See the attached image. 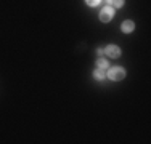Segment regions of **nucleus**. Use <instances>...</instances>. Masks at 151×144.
I'll return each mask as SVG.
<instances>
[{"mask_svg":"<svg viewBox=\"0 0 151 144\" xmlns=\"http://www.w3.org/2000/svg\"><path fill=\"white\" fill-rule=\"evenodd\" d=\"M103 53H105V50H103V48H98V50H96V55H98V56H101Z\"/></svg>","mask_w":151,"mask_h":144,"instance_id":"nucleus-9","label":"nucleus"},{"mask_svg":"<svg viewBox=\"0 0 151 144\" xmlns=\"http://www.w3.org/2000/svg\"><path fill=\"white\" fill-rule=\"evenodd\" d=\"M93 78H95V80H98V82L105 80V78H106V72L103 71V69H100V67H96V69L93 71Z\"/></svg>","mask_w":151,"mask_h":144,"instance_id":"nucleus-5","label":"nucleus"},{"mask_svg":"<svg viewBox=\"0 0 151 144\" xmlns=\"http://www.w3.org/2000/svg\"><path fill=\"white\" fill-rule=\"evenodd\" d=\"M106 77L113 82H119L125 77V71L122 69V67H108Z\"/></svg>","mask_w":151,"mask_h":144,"instance_id":"nucleus-1","label":"nucleus"},{"mask_svg":"<svg viewBox=\"0 0 151 144\" xmlns=\"http://www.w3.org/2000/svg\"><path fill=\"white\" fill-rule=\"evenodd\" d=\"M100 2H101V0H85V3H87L88 6H96Z\"/></svg>","mask_w":151,"mask_h":144,"instance_id":"nucleus-8","label":"nucleus"},{"mask_svg":"<svg viewBox=\"0 0 151 144\" xmlns=\"http://www.w3.org/2000/svg\"><path fill=\"white\" fill-rule=\"evenodd\" d=\"M105 53H106V56H109V58H119L121 56V48L117 45H114V43H109V45H106L105 46Z\"/></svg>","mask_w":151,"mask_h":144,"instance_id":"nucleus-3","label":"nucleus"},{"mask_svg":"<svg viewBox=\"0 0 151 144\" xmlns=\"http://www.w3.org/2000/svg\"><path fill=\"white\" fill-rule=\"evenodd\" d=\"M113 16H114V6H111V5L103 6V10L100 11V21L101 23H109L113 19Z\"/></svg>","mask_w":151,"mask_h":144,"instance_id":"nucleus-2","label":"nucleus"},{"mask_svg":"<svg viewBox=\"0 0 151 144\" xmlns=\"http://www.w3.org/2000/svg\"><path fill=\"white\" fill-rule=\"evenodd\" d=\"M96 67H100V69L106 71L109 66H108V61H106V59H103V58H100V59L96 61Z\"/></svg>","mask_w":151,"mask_h":144,"instance_id":"nucleus-6","label":"nucleus"},{"mask_svg":"<svg viewBox=\"0 0 151 144\" xmlns=\"http://www.w3.org/2000/svg\"><path fill=\"white\" fill-rule=\"evenodd\" d=\"M124 5V0H113V6L114 8H121Z\"/></svg>","mask_w":151,"mask_h":144,"instance_id":"nucleus-7","label":"nucleus"},{"mask_svg":"<svg viewBox=\"0 0 151 144\" xmlns=\"http://www.w3.org/2000/svg\"><path fill=\"white\" fill-rule=\"evenodd\" d=\"M134 29H135V23L130 21V19H125L124 23H122V26H121V31L124 32V34H129V32H132Z\"/></svg>","mask_w":151,"mask_h":144,"instance_id":"nucleus-4","label":"nucleus"}]
</instances>
